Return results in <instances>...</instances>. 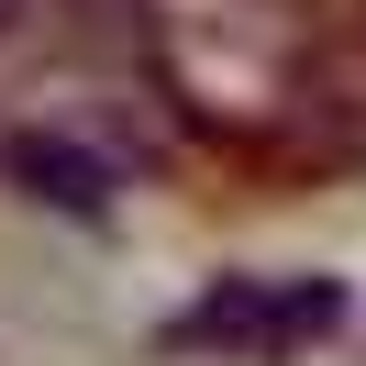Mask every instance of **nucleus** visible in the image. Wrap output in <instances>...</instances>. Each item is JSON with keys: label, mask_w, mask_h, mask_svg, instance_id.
Here are the masks:
<instances>
[{"label": "nucleus", "mask_w": 366, "mask_h": 366, "mask_svg": "<svg viewBox=\"0 0 366 366\" xmlns=\"http://www.w3.org/2000/svg\"><path fill=\"white\" fill-rule=\"evenodd\" d=\"M144 34H156V67L211 134H311L322 122V67H333V34L300 0H144Z\"/></svg>", "instance_id": "1"}, {"label": "nucleus", "mask_w": 366, "mask_h": 366, "mask_svg": "<svg viewBox=\"0 0 366 366\" xmlns=\"http://www.w3.org/2000/svg\"><path fill=\"white\" fill-rule=\"evenodd\" d=\"M322 333H333V289H222V300H200V311L178 322V344H200V355H255V366L300 355V344H322Z\"/></svg>", "instance_id": "2"}]
</instances>
